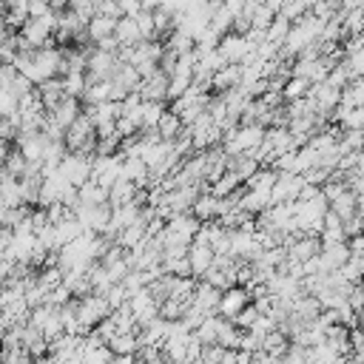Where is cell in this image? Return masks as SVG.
I'll return each instance as SVG.
<instances>
[{
	"label": "cell",
	"mask_w": 364,
	"mask_h": 364,
	"mask_svg": "<svg viewBox=\"0 0 364 364\" xmlns=\"http://www.w3.org/2000/svg\"><path fill=\"white\" fill-rule=\"evenodd\" d=\"M182 125H185V119H182L176 111H165V114H162V119H159V125H156L154 131L159 134V139L173 142V139H179V136H182Z\"/></svg>",
	"instance_id": "obj_13"
},
{
	"label": "cell",
	"mask_w": 364,
	"mask_h": 364,
	"mask_svg": "<svg viewBox=\"0 0 364 364\" xmlns=\"http://www.w3.org/2000/svg\"><path fill=\"white\" fill-rule=\"evenodd\" d=\"M165 228H168L171 236H176V239H182V242H193L196 233L202 230V228H199V219H196V216H188V213H176V216H171Z\"/></svg>",
	"instance_id": "obj_6"
},
{
	"label": "cell",
	"mask_w": 364,
	"mask_h": 364,
	"mask_svg": "<svg viewBox=\"0 0 364 364\" xmlns=\"http://www.w3.org/2000/svg\"><path fill=\"white\" fill-rule=\"evenodd\" d=\"M310 100H313V105L318 108V111H330L333 105H338L341 102V91L338 88H333L327 80L324 82H316L313 88H310V94H307Z\"/></svg>",
	"instance_id": "obj_10"
},
{
	"label": "cell",
	"mask_w": 364,
	"mask_h": 364,
	"mask_svg": "<svg viewBox=\"0 0 364 364\" xmlns=\"http://www.w3.org/2000/svg\"><path fill=\"white\" fill-rule=\"evenodd\" d=\"M97 14H100V17H114V20L125 17L122 0H97Z\"/></svg>",
	"instance_id": "obj_20"
},
{
	"label": "cell",
	"mask_w": 364,
	"mask_h": 364,
	"mask_svg": "<svg viewBox=\"0 0 364 364\" xmlns=\"http://www.w3.org/2000/svg\"><path fill=\"white\" fill-rule=\"evenodd\" d=\"M347 65L353 71V80L355 77H364V43L361 40L353 43V46H347Z\"/></svg>",
	"instance_id": "obj_17"
},
{
	"label": "cell",
	"mask_w": 364,
	"mask_h": 364,
	"mask_svg": "<svg viewBox=\"0 0 364 364\" xmlns=\"http://www.w3.org/2000/svg\"><path fill=\"white\" fill-rule=\"evenodd\" d=\"M122 176V159L119 156H97L94 159V179L111 188Z\"/></svg>",
	"instance_id": "obj_5"
},
{
	"label": "cell",
	"mask_w": 364,
	"mask_h": 364,
	"mask_svg": "<svg viewBox=\"0 0 364 364\" xmlns=\"http://www.w3.org/2000/svg\"><path fill=\"white\" fill-rule=\"evenodd\" d=\"M310 88H313V82H310V80H304V77H290V80L282 85V97H284V100H290V102H296V100L307 97V94H310Z\"/></svg>",
	"instance_id": "obj_15"
},
{
	"label": "cell",
	"mask_w": 364,
	"mask_h": 364,
	"mask_svg": "<svg viewBox=\"0 0 364 364\" xmlns=\"http://www.w3.org/2000/svg\"><path fill=\"white\" fill-rule=\"evenodd\" d=\"M355 205H358V196L347 188L341 196H336V199L330 202V210H333V213H338V216L347 222V219H353V216L358 213V208H355Z\"/></svg>",
	"instance_id": "obj_14"
},
{
	"label": "cell",
	"mask_w": 364,
	"mask_h": 364,
	"mask_svg": "<svg viewBox=\"0 0 364 364\" xmlns=\"http://www.w3.org/2000/svg\"><path fill=\"white\" fill-rule=\"evenodd\" d=\"M247 301H250V290H245V287H230V290H225V296H222V304H219V313H225V316H239L245 307H247Z\"/></svg>",
	"instance_id": "obj_11"
},
{
	"label": "cell",
	"mask_w": 364,
	"mask_h": 364,
	"mask_svg": "<svg viewBox=\"0 0 364 364\" xmlns=\"http://www.w3.org/2000/svg\"><path fill=\"white\" fill-rule=\"evenodd\" d=\"M188 262H191L193 276H205V273L216 264V250H213V245H208L205 239H193L191 247H188Z\"/></svg>",
	"instance_id": "obj_2"
},
{
	"label": "cell",
	"mask_w": 364,
	"mask_h": 364,
	"mask_svg": "<svg viewBox=\"0 0 364 364\" xmlns=\"http://www.w3.org/2000/svg\"><path fill=\"white\" fill-rule=\"evenodd\" d=\"M242 80H245V68L239 63H228L213 74V88L216 91H233L242 85Z\"/></svg>",
	"instance_id": "obj_8"
},
{
	"label": "cell",
	"mask_w": 364,
	"mask_h": 364,
	"mask_svg": "<svg viewBox=\"0 0 364 364\" xmlns=\"http://www.w3.org/2000/svg\"><path fill=\"white\" fill-rule=\"evenodd\" d=\"M48 117H51V122H57L63 131H68V128L77 122V117H80V102H77V97H65L63 102H57Z\"/></svg>",
	"instance_id": "obj_9"
},
{
	"label": "cell",
	"mask_w": 364,
	"mask_h": 364,
	"mask_svg": "<svg viewBox=\"0 0 364 364\" xmlns=\"http://www.w3.org/2000/svg\"><path fill=\"white\" fill-rule=\"evenodd\" d=\"M253 51H256V43L247 34H239V31L225 34L222 43H219V54H222L225 63H247L253 57Z\"/></svg>",
	"instance_id": "obj_1"
},
{
	"label": "cell",
	"mask_w": 364,
	"mask_h": 364,
	"mask_svg": "<svg viewBox=\"0 0 364 364\" xmlns=\"http://www.w3.org/2000/svg\"><path fill=\"white\" fill-rule=\"evenodd\" d=\"M310 0H282V9L279 14L287 17V20H301L304 14H310Z\"/></svg>",
	"instance_id": "obj_16"
},
{
	"label": "cell",
	"mask_w": 364,
	"mask_h": 364,
	"mask_svg": "<svg viewBox=\"0 0 364 364\" xmlns=\"http://www.w3.org/2000/svg\"><path fill=\"white\" fill-rule=\"evenodd\" d=\"M117 40H119V46H125V48L145 43V31H142L139 20H136V17H131V14L119 17V20H117Z\"/></svg>",
	"instance_id": "obj_4"
},
{
	"label": "cell",
	"mask_w": 364,
	"mask_h": 364,
	"mask_svg": "<svg viewBox=\"0 0 364 364\" xmlns=\"http://www.w3.org/2000/svg\"><path fill=\"white\" fill-rule=\"evenodd\" d=\"M68 11H74L82 23H91L97 17V0H68Z\"/></svg>",
	"instance_id": "obj_19"
},
{
	"label": "cell",
	"mask_w": 364,
	"mask_h": 364,
	"mask_svg": "<svg viewBox=\"0 0 364 364\" xmlns=\"http://www.w3.org/2000/svg\"><path fill=\"white\" fill-rule=\"evenodd\" d=\"M199 313H205V316H213L216 310H219V304H222V296H219V287H213V284H199L196 290H193V301H191Z\"/></svg>",
	"instance_id": "obj_7"
},
{
	"label": "cell",
	"mask_w": 364,
	"mask_h": 364,
	"mask_svg": "<svg viewBox=\"0 0 364 364\" xmlns=\"http://www.w3.org/2000/svg\"><path fill=\"white\" fill-rule=\"evenodd\" d=\"M139 94H142V100L162 102L165 97H171V77H168L162 68H159V71H154L151 77H145V80H142Z\"/></svg>",
	"instance_id": "obj_3"
},
{
	"label": "cell",
	"mask_w": 364,
	"mask_h": 364,
	"mask_svg": "<svg viewBox=\"0 0 364 364\" xmlns=\"http://www.w3.org/2000/svg\"><path fill=\"white\" fill-rule=\"evenodd\" d=\"M111 37H117V20L97 14V17L88 23V40L100 46V43H105V40H111Z\"/></svg>",
	"instance_id": "obj_12"
},
{
	"label": "cell",
	"mask_w": 364,
	"mask_h": 364,
	"mask_svg": "<svg viewBox=\"0 0 364 364\" xmlns=\"http://www.w3.org/2000/svg\"><path fill=\"white\" fill-rule=\"evenodd\" d=\"M290 28H293V26H290V20L279 14V17H276V23H273V26L267 28V40H270L273 46H284V40H287Z\"/></svg>",
	"instance_id": "obj_18"
}]
</instances>
